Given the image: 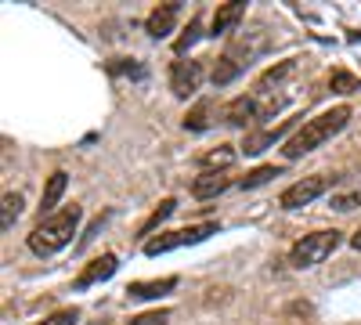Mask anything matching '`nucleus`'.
I'll list each match as a JSON object with an SVG mask.
<instances>
[{"label":"nucleus","instance_id":"f257e3e1","mask_svg":"<svg viewBox=\"0 0 361 325\" xmlns=\"http://www.w3.org/2000/svg\"><path fill=\"white\" fill-rule=\"evenodd\" d=\"M347 120H350V109H347V105H336V109L314 116V120H307L304 127H300V130L286 141V149H282L286 159H300V156L314 152L318 145H325L333 134H340V130L347 127Z\"/></svg>","mask_w":361,"mask_h":325},{"label":"nucleus","instance_id":"f03ea898","mask_svg":"<svg viewBox=\"0 0 361 325\" xmlns=\"http://www.w3.org/2000/svg\"><path fill=\"white\" fill-rule=\"evenodd\" d=\"M80 221H83L80 206H66V210L44 217L33 231H29V250H33L37 257H51V253H58V250H66V246L73 243Z\"/></svg>","mask_w":361,"mask_h":325},{"label":"nucleus","instance_id":"7ed1b4c3","mask_svg":"<svg viewBox=\"0 0 361 325\" xmlns=\"http://www.w3.org/2000/svg\"><path fill=\"white\" fill-rule=\"evenodd\" d=\"M340 243H343V235H340L336 228L311 231V235H304V239L289 250V268H296V271L314 268V264H322V260L333 257V253L340 250Z\"/></svg>","mask_w":361,"mask_h":325},{"label":"nucleus","instance_id":"20e7f679","mask_svg":"<svg viewBox=\"0 0 361 325\" xmlns=\"http://www.w3.org/2000/svg\"><path fill=\"white\" fill-rule=\"evenodd\" d=\"M336 177H325V173H311L304 177V181H293L282 195H279V206L282 210H300V206H311L318 195H325L329 188H333Z\"/></svg>","mask_w":361,"mask_h":325},{"label":"nucleus","instance_id":"39448f33","mask_svg":"<svg viewBox=\"0 0 361 325\" xmlns=\"http://www.w3.org/2000/svg\"><path fill=\"white\" fill-rule=\"evenodd\" d=\"M217 231V224H195V228H180V231H170V235H156V239L145 243V253L148 257H159V253H170V250H180V246H195L202 239Z\"/></svg>","mask_w":361,"mask_h":325},{"label":"nucleus","instance_id":"423d86ee","mask_svg":"<svg viewBox=\"0 0 361 325\" xmlns=\"http://www.w3.org/2000/svg\"><path fill=\"white\" fill-rule=\"evenodd\" d=\"M250 62H253V47L250 44H235V47H228L217 58V66H214V73H209V80H214V87H228L231 80H238V76L250 69Z\"/></svg>","mask_w":361,"mask_h":325},{"label":"nucleus","instance_id":"0eeeda50","mask_svg":"<svg viewBox=\"0 0 361 325\" xmlns=\"http://www.w3.org/2000/svg\"><path fill=\"white\" fill-rule=\"evenodd\" d=\"M202 87V62H173V69H170V91L177 94V98H192L195 91Z\"/></svg>","mask_w":361,"mask_h":325},{"label":"nucleus","instance_id":"6e6552de","mask_svg":"<svg viewBox=\"0 0 361 325\" xmlns=\"http://www.w3.org/2000/svg\"><path fill=\"white\" fill-rule=\"evenodd\" d=\"M116 268H119V260H116V253H102V257H94L87 264V268L76 275V289H90L94 282H105V278H112L116 275Z\"/></svg>","mask_w":361,"mask_h":325},{"label":"nucleus","instance_id":"1a4fd4ad","mask_svg":"<svg viewBox=\"0 0 361 325\" xmlns=\"http://www.w3.org/2000/svg\"><path fill=\"white\" fill-rule=\"evenodd\" d=\"M257 116H260V98L257 94H238L224 109V123L228 127H246V123H257Z\"/></svg>","mask_w":361,"mask_h":325},{"label":"nucleus","instance_id":"9d476101","mask_svg":"<svg viewBox=\"0 0 361 325\" xmlns=\"http://www.w3.org/2000/svg\"><path fill=\"white\" fill-rule=\"evenodd\" d=\"M235 181H231V173L228 170H202L195 181H192V195L195 199H217L221 192H228Z\"/></svg>","mask_w":361,"mask_h":325},{"label":"nucleus","instance_id":"9b49d317","mask_svg":"<svg viewBox=\"0 0 361 325\" xmlns=\"http://www.w3.org/2000/svg\"><path fill=\"white\" fill-rule=\"evenodd\" d=\"M243 15H246V0H228V4H221L217 15H214V25H209V37L235 33V25L243 22Z\"/></svg>","mask_w":361,"mask_h":325},{"label":"nucleus","instance_id":"f8f14e48","mask_svg":"<svg viewBox=\"0 0 361 325\" xmlns=\"http://www.w3.org/2000/svg\"><path fill=\"white\" fill-rule=\"evenodd\" d=\"M177 15H180V4H177V0H170V4H159V8L152 11V15H148V22H145L148 37H156V40L170 37V29H173Z\"/></svg>","mask_w":361,"mask_h":325},{"label":"nucleus","instance_id":"ddd939ff","mask_svg":"<svg viewBox=\"0 0 361 325\" xmlns=\"http://www.w3.org/2000/svg\"><path fill=\"white\" fill-rule=\"evenodd\" d=\"M66 188H69V173H66V170H54V173L47 177L44 195H40V214H44V217L58 214V199L66 195Z\"/></svg>","mask_w":361,"mask_h":325},{"label":"nucleus","instance_id":"4468645a","mask_svg":"<svg viewBox=\"0 0 361 325\" xmlns=\"http://www.w3.org/2000/svg\"><path fill=\"white\" fill-rule=\"evenodd\" d=\"M170 289H177V278L173 275L156 278V282H134V286H127V297L130 300H159V297H166Z\"/></svg>","mask_w":361,"mask_h":325},{"label":"nucleus","instance_id":"2eb2a0df","mask_svg":"<svg viewBox=\"0 0 361 325\" xmlns=\"http://www.w3.org/2000/svg\"><path fill=\"white\" fill-rule=\"evenodd\" d=\"M217 120V102L214 98H202L188 116H185V130H209Z\"/></svg>","mask_w":361,"mask_h":325},{"label":"nucleus","instance_id":"dca6fc26","mask_svg":"<svg viewBox=\"0 0 361 325\" xmlns=\"http://www.w3.org/2000/svg\"><path fill=\"white\" fill-rule=\"evenodd\" d=\"M289 127H293V120L279 123L275 130H260V134H250V137H246V145H243V152H246V156H257V152L271 149V145H275V141H279V137H282Z\"/></svg>","mask_w":361,"mask_h":325},{"label":"nucleus","instance_id":"f3484780","mask_svg":"<svg viewBox=\"0 0 361 325\" xmlns=\"http://www.w3.org/2000/svg\"><path fill=\"white\" fill-rule=\"evenodd\" d=\"M18 217H22V195L18 192H4V199H0V228L11 231Z\"/></svg>","mask_w":361,"mask_h":325},{"label":"nucleus","instance_id":"a211bd4d","mask_svg":"<svg viewBox=\"0 0 361 325\" xmlns=\"http://www.w3.org/2000/svg\"><path fill=\"white\" fill-rule=\"evenodd\" d=\"M231 163H235V149H231V145H221L217 152H206V156L199 159L202 170H228Z\"/></svg>","mask_w":361,"mask_h":325},{"label":"nucleus","instance_id":"6ab92c4d","mask_svg":"<svg viewBox=\"0 0 361 325\" xmlns=\"http://www.w3.org/2000/svg\"><path fill=\"white\" fill-rule=\"evenodd\" d=\"M173 210H177V202H173V199H163V202L156 206V210H152V217H148V221L141 224V235H152V231H156V228H159V224H163V221H166Z\"/></svg>","mask_w":361,"mask_h":325},{"label":"nucleus","instance_id":"aec40b11","mask_svg":"<svg viewBox=\"0 0 361 325\" xmlns=\"http://www.w3.org/2000/svg\"><path fill=\"white\" fill-rule=\"evenodd\" d=\"M279 173H282V166H257L253 173L243 177V188H260V185H267L271 177H279Z\"/></svg>","mask_w":361,"mask_h":325},{"label":"nucleus","instance_id":"412c9836","mask_svg":"<svg viewBox=\"0 0 361 325\" xmlns=\"http://www.w3.org/2000/svg\"><path fill=\"white\" fill-rule=\"evenodd\" d=\"M361 206V188H350V192H336L333 195V210L347 214V210H357Z\"/></svg>","mask_w":361,"mask_h":325},{"label":"nucleus","instance_id":"4be33fe9","mask_svg":"<svg viewBox=\"0 0 361 325\" xmlns=\"http://www.w3.org/2000/svg\"><path fill=\"white\" fill-rule=\"evenodd\" d=\"M199 29H202V22H199V18H192V22H188V29H185V37H177L173 51H177V54H185V51L199 40Z\"/></svg>","mask_w":361,"mask_h":325},{"label":"nucleus","instance_id":"5701e85b","mask_svg":"<svg viewBox=\"0 0 361 325\" xmlns=\"http://www.w3.org/2000/svg\"><path fill=\"white\" fill-rule=\"evenodd\" d=\"M76 321H80V311H76V307H62V311L47 314L40 325H76Z\"/></svg>","mask_w":361,"mask_h":325},{"label":"nucleus","instance_id":"b1692460","mask_svg":"<svg viewBox=\"0 0 361 325\" xmlns=\"http://www.w3.org/2000/svg\"><path fill=\"white\" fill-rule=\"evenodd\" d=\"M166 321H170V311H148V314L130 318L127 325H166Z\"/></svg>","mask_w":361,"mask_h":325},{"label":"nucleus","instance_id":"393cba45","mask_svg":"<svg viewBox=\"0 0 361 325\" xmlns=\"http://www.w3.org/2000/svg\"><path fill=\"white\" fill-rule=\"evenodd\" d=\"M350 246H354V250H361V228H357V231L350 235Z\"/></svg>","mask_w":361,"mask_h":325}]
</instances>
